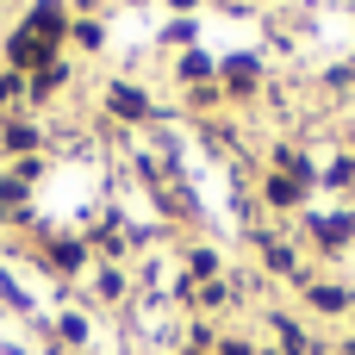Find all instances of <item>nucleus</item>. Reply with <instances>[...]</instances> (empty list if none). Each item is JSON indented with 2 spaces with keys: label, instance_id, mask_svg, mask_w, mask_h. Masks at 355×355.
<instances>
[{
  "label": "nucleus",
  "instance_id": "f257e3e1",
  "mask_svg": "<svg viewBox=\"0 0 355 355\" xmlns=\"http://www.w3.org/2000/svg\"><path fill=\"white\" fill-rule=\"evenodd\" d=\"M56 31H62V12H56L50 0H44V6H31V19H25V37H37V44H50Z\"/></svg>",
  "mask_w": 355,
  "mask_h": 355
},
{
  "label": "nucleus",
  "instance_id": "f03ea898",
  "mask_svg": "<svg viewBox=\"0 0 355 355\" xmlns=\"http://www.w3.org/2000/svg\"><path fill=\"white\" fill-rule=\"evenodd\" d=\"M112 112H119V119H144V112H150V100H144V94H131V87H112Z\"/></svg>",
  "mask_w": 355,
  "mask_h": 355
},
{
  "label": "nucleus",
  "instance_id": "7ed1b4c3",
  "mask_svg": "<svg viewBox=\"0 0 355 355\" xmlns=\"http://www.w3.org/2000/svg\"><path fill=\"white\" fill-rule=\"evenodd\" d=\"M225 75H231V87H250V81H256V62L237 56V62H225Z\"/></svg>",
  "mask_w": 355,
  "mask_h": 355
},
{
  "label": "nucleus",
  "instance_id": "20e7f679",
  "mask_svg": "<svg viewBox=\"0 0 355 355\" xmlns=\"http://www.w3.org/2000/svg\"><path fill=\"white\" fill-rule=\"evenodd\" d=\"M349 225H355V218H324V225H318V237H324V243H343V237H349Z\"/></svg>",
  "mask_w": 355,
  "mask_h": 355
},
{
  "label": "nucleus",
  "instance_id": "39448f33",
  "mask_svg": "<svg viewBox=\"0 0 355 355\" xmlns=\"http://www.w3.org/2000/svg\"><path fill=\"white\" fill-rule=\"evenodd\" d=\"M12 62H37V37L19 31V37H12Z\"/></svg>",
  "mask_w": 355,
  "mask_h": 355
},
{
  "label": "nucleus",
  "instance_id": "423d86ee",
  "mask_svg": "<svg viewBox=\"0 0 355 355\" xmlns=\"http://www.w3.org/2000/svg\"><path fill=\"white\" fill-rule=\"evenodd\" d=\"M6 144H12V150H31V144H37V131H31V125H12V131H6Z\"/></svg>",
  "mask_w": 355,
  "mask_h": 355
},
{
  "label": "nucleus",
  "instance_id": "0eeeda50",
  "mask_svg": "<svg viewBox=\"0 0 355 355\" xmlns=\"http://www.w3.org/2000/svg\"><path fill=\"white\" fill-rule=\"evenodd\" d=\"M0 100H12V81H6V75H0Z\"/></svg>",
  "mask_w": 355,
  "mask_h": 355
}]
</instances>
